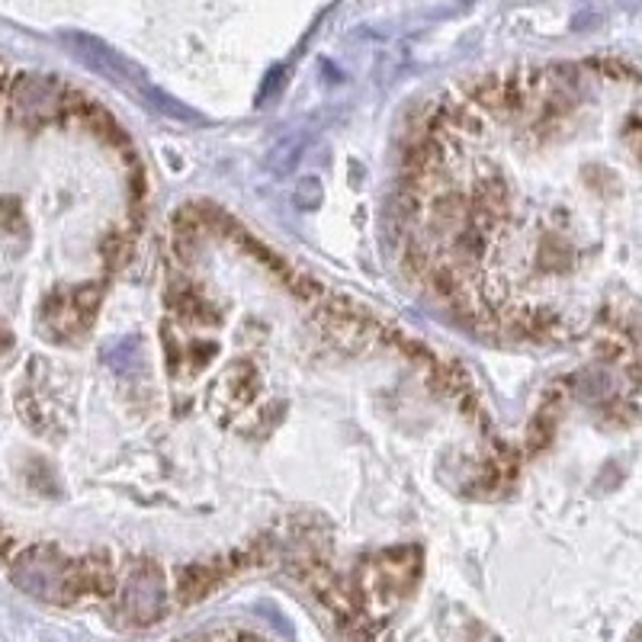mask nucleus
Masks as SVG:
<instances>
[{
  "mask_svg": "<svg viewBox=\"0 0 642 642\" xmlns=\"http://www.w3.org/2000/svg\"><path fill=\"white\" fill-rule=\"evenodd\" d=\"M318 328L325 331V338L341 350H363L379 338V321L370 318L363 309H357L347 299H325L318 309Z\"/></svg>",
  "mask_w": 642,
  "mask_h": 642,
  "instance_id": "nucleus-1",
  "label": "nucleus"
},
{
  "mask_svg": "<svg viewBox=\"0 0 642 642\" xmlns=\"http://www.w3.org/2000/svg\"><path fill=\"white\" fill-rule=\"evenodd\" d=\"M261 379H257V366L251 360H235L219 379V395H225V405L232 411H241L254 402Z\"/></svg>",
  "mask_w": 642,
  "mask_h": 642,
  "instance_id": "nucleus-2",
  "label": "nucleus"
},
{
  "mask_svg": "<svg viewBox=\"0 0 642 642\" xmlns=\"http://www.w3.org/2000/svg\"><path fill=\"white\" fill-rule=\"evenodd\" d=\"M167 305H171V309L183 321H190V325H206V321H216L212 305L203 296H196L193 289H187V286H174L171 293H167Z\"/></svg>",
  "mask_w": 642,
  "mask_h": 642,
  "instance_id": "nucleus-3",
  "label": "nucleus"
},
{
  "mask_svg": "<svg viewBox=\"0 0 642 642\" xmlns=\"http://www.w3.org/2000/svg\"><path fill=\"white\" fill-rule=\"evenodd\" d=\"M100 286L97 283H84L78 289H71L68 293V305H71V315L74 321L81 325V331H87L90 325H94V318H97V309H100Z\"/></svg>",
  "mask_w": 642,
  "mask_h": 642,
  "instance_id": "nucleus-4",
  "label": "nucleus"
},
{
  "mask_svg": "<svg viewBox=\"0 0 642 642\" xmlns=\"http://www.w3.org/2000/svg\"><path fill=\"white\" fill-rule=\"evenodd\" d=\"M556 421H559V402L549 399V405L540 408V415L533 418L530 431H527V450L530 453H540L549 447V440L556 437Z\"/></svg>",
  "mask_w": 642,
  "mask_h": 642,
  "instance_id": "nucleus-5",
  "label": "nucleus"
},
{
  "mask_svg": "<svg viewBox=\"0 0 642 642\" xmlns=\"http://www.w3.org/2000/svg\"><path fill=\"white\" fill-rule=\"evenodd\" d=\"M129 254H132V238L129 235H122V232L106 235V241H103V261H106V267L116 270Z\"/></svg>",
  "mask_w": 642,
  "mask_h": 642,
  "instance_id": "nucleus-6",
  "label": "nucleus"
},
{
  "mask_svg": "<svg viewBox=\"0 0 642 642\" xmlns=\"http://www.w3.org/2000/svg\"><path fill=\"white\" fill-rule=\"evenodd\" d=\"M286 286H289V293L299 296L302 302H315L325 296V286H321L315 277H309V273H299V270H293V277L286 280Z\"/></svg>",
  "mask_w": 642,
  "mask_h": 642,
  "instance_id": "nucleus-7",
  "label": "nucleus"
},
{
  "mask_svg": "<svg viewBox=\"0 0 642 642\" xmlns=\"http://www.w3.org/2000/svg\"><path fill=\"white\" fill-rule=\"evenodd\" d=\"M161 341H164V360H167V370H171L174 376L180 373V363H183V347L177 341V334L171 325H164L161 328Z\"/></svg>",
  "mask_w": 642,
  "mask_h": 642,
  "instance_id": "nucleus-8",
  "label": "nucleus"
},
{
  "mask_svg": "<svg viewBox=\"0 0 642 642\" xmlns=\"http://www.w3.org/2000/svg\"><path fill=\"white\" fill-rule=\"evenodd\" d=\"M212 357H216V344L196 341V344H190V350H183V360H190V370L193 373H203L206 366L212 363Z\"/></svg>",
  "mask_w": 642,
  "mask_h": 642,
  "instance_id": "nucleus-9",
  "label": "nucleus"
},
{
  "mask_svg": "<svg viewBox=\"0 0 642 642\" xmlns=\"http://www.w3.org/2000/svg\"><path fill=\"white\" fill-rule=\"evenodd\" d=\"M20 411H23V418H26L29 424H33V431H42V427H45V411L39 408V402H36V399H33V395H29V392L23 395V402H20Z\"/></svg>",
  "mask_w": 642,
  "mask_h": 642,
  "instance_id": "nucleus-10",
  "label": "nucleus"
},
{
  "mask_svg": "<svg viewBox=\"0 0 642 642\" xmlns=\"http://www.w3.org/2000/svg\"><path fill=\"white\" fill-rule=\"evenodd\" d=\"M7 87H10L7 78H0V103H4V97H7Z\"/></svg>",
  "mask_w": 642,
  "mask_h": 642,
  "instance_id": "nucleus-11",
  "label": "nucleus"
}]
</instances>
